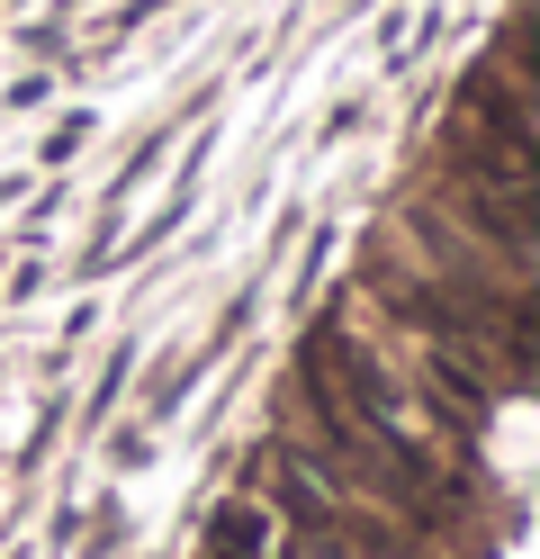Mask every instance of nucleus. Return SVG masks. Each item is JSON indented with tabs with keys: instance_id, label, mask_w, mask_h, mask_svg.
I'll list each match as a JSON object with an SVG mask.
<instances>
[{
	"instance_id": "obj_1",
	"label": "nucleus",
	"mask_w": 540,
	"mask_h": 559,
	"mask_svg": "<svg viewBox=\"0 0 540 559\" xmlns=\"http://www.w3.org/2000/svg\"><path fill=\"white\" fill-rule=\"evenodd\" d=\"M262 514H252V506H226V514H216L207 523V559H262Z\"/></svg>"
}]
</instances>
